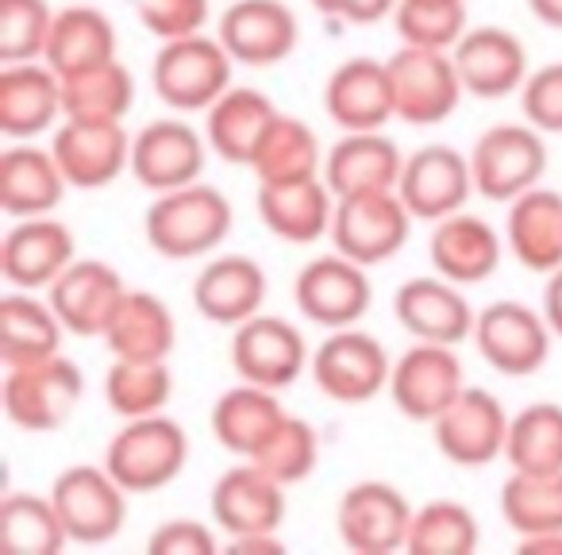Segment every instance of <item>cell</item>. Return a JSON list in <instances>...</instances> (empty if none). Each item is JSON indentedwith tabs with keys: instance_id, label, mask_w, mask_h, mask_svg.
Instances as JSON below:
<instances>
[{
	"instance_id": "6da1fadb",
	"label": "cell",
	"mask_w": 562,
	"mask_h": 555,
	"mask_svg": "<svg viewBox=\"0 0 562 555\" xmlns=\"http://www.w3.org/2000/svg\"><path fill=\"white\" fill-rule=\"evenodd\" d=\"M232 201L204 181L170 189V193H155L150 209L143 212V235H147L150 251L173 258V263L212 255L232 235Z\"/></svg>"
},
{
	"instance_id": "7a4b0ae2",
	"label": "cell",
	"mask_w": 562,
	"mask_h": 555,
	"mask_svg": "<svg viewBox=\"0 0 562 555\" xmlns=\"http://www.w3.org/2000/svg\"><path fill=\"white\" fill-rule=\"evenodd\" d=\"M189 463V436L173 417L150 413L127 421L104 447V467L127 493H155L170 486Z\"/></svg>"
},
{
	"instance_id": "3957f363",
	"label": "cell",
	"mask_w": 562,
	"mask_h": 555,
	"mask_svg": "<svg viewBox=\"0 0 562 555\" xmlns=\"http://www.w3.org/2000/svg\"><path fill=\"white\" fill-rule=\"evenodd\" d=\"M235 58L220 43V35H186L162 43L150 66V86L158 101L178 112H209L232 89Z\"/></svg>"
},
{
	"instance_id": "277c9868",
	"label": "cell",
	"mask_w": 562,
	"mask_h": 555,
	"mask_svg": "<svg viewBox=\"0 0 562 555\" xmlns=\"http://www.w3.org/2000/svg\"><path fill=\"white\" fill-rule=\"evenodd\" d=\"M390 86H393V109H397L401 124L431 127L454 116L462 101V78L454 66L451 51H431V47H408L401 43L390 58Z\"/></svg>"
},
{
	"instance_id": "5b68a950",
	"label": "cell",
	"mask_w": 562,
	"mask_h": 555,
	"mask_svg": "<svg viewBox=\"0 0 562 555\" xmlns=\"http://www.w3.org/2000/svg\"><path fill=\"white\" fill-rule=\"evenodd\" d=\"M474 189L485 201H516L547 174V140L536 124H493L470 147Z\"/></svg>"
},
{
	"instance_id": "8992f818",
	"label": "cell",
	"mask_w": 562,
	"mask_h": 555,
	"mask_svg": "<svg viewBox=\"0 0 562 555\" xmlns=\"http://www.w3.org/2000/svg\"><path fill=\"white\" fill-rule=\"evenodd\" d=\"M4 413L24 432H55L78 409L86 375L63 352L24 367H4Z\"/></svg>"
},
{
	"instance_id": "52a82bcc",
	"label": "cell",
	"mask_w": 562,
	"mask_h": 555,
	"mask_svg": "<svg viewBox=\"0 0 562 555\" xmlns=\"http://www.w3.org/2000/svg\"><path fill=\"white\" fill-rule=\"evenodd\" d=\"M313 382L324 398L339 406H367L382 390H390L393 359L378 336L362 329H336L313 352Z\"/></svg>"
},
{
	"instance_id": "ba28073f",
	"label": "cell",
	"mask_w": 562,
	"mask_h": 555,
	"mask_svg": "<svg viewBox=\"0 0 562 555\" xmlns=\"http://www.w3.org/2000/svg\"><path fill=\"white\" fill-rule=\"evenodd\" d=\"M413 212L397 189L385 193L339 197L331 217V247L362 266H382L397 255L413 235Z\"/></svg>"
},
{
	"instance_id": "9c48e42d",
	"label": "cell",
	"mask_w": 562,
	"mask_h": 555,
	"mask_svg": "<svg viewBox=\"0 0 562 555\" xmlns=\"http://www.w3.org/2000/svg\"><path fill=\"white\" fill-rule=\"evenodd\" d=\"M551 340L554 332L547 324L543 309H531L513 298L477 309L474 347L505 378H528L543 370L547 355H551Z\"/></svg>"
},
{
	"instance_id": "30bf717a",
	"label": "cell",
	"mask_w": 562,
	"mask_h": 555,
	"mask_svg": "<svg viewBox=\"0 0 562 555\" xmlns=\"http://www.w3.org/2000/svg\"><path fill=\"white\" fill-rule=\"evenodd\" d=\"M50 498L70 532V544H109L127 524V490L109 475V467H93V463L66 467L50 482Z\"/></svg>"
},
{
	"instance_id": "8fae6325",
	"label": "cell",
	"mask_w": 562,
	"mask_h": 555,
	"mask_svg": "<svg viewBox=\"0 0 562 555\" xmlns=\"http://www.w3.org/2000/svg\"><path fill=\"white\" fill-rule=\"evenodd\" d=\"M413 501L382 478H362L347 486L336 509V529L351 552L362 555H390L408 544L413 532Z\"/></svg>"
},
{
	"instance_id": "7c38bea8",
	"label": "cell",
	"mask_w": 562,
	"mask_h": 555,
	"mask_svg": "<svg viewBox=\"0 0 562 555\" xmlns=\"http://www.w3.org/2000/svg\"><path fill=\"white\" fill-rule=\"evenodd\" d=\"M313 355L301 336V329L285 317L255 313L250 321L232 329V367L243 382L285 390L308 370Z\"/></svg>"
},
{
	"instance_id": "4fadbf2b",
	"label": "cell",
	"mask_w": 562,
	"mask_h": 555,
	"mask_svg": "<svg viewBox=\"0 0 562 555\" xmlns=\"http://www.w3.org/2000/svg\"><path fill=\"white\" fill-rule=\"evenodd\" d=\"M293 301H297L301 317L336 332L351 329L367 317L374 286L367 278V266L331 251V255H316L313 263L301 266L297 282H293Z\"/></svg>"
},
{
	"instance_id": "5bb4252c",
	"label": "cell",
	"mask_w": 562,
	"mask_h": 555,
	"mask_svg": "<svg viewBox=\"0 0 562 555\" xmlns=\"http://www.w3.org/2000/svg\"><path fill=\"white\" fill-rule=\"evenodd\" d=\"M58 166L70 189H104L132 170V135L124 120H78L63 116L50 135Z\"/></svg>"
},
{
	"instance_id": "9a60e30c",
	"label": "cell",
	"mask_w": 562,
	"mask_h": 555,
	"mask_svg": "<svg viewBox=\"0 0 562 555\" xmlns=\"http://www.w3.org/2000/svg\"><path fill=\"white\" fill-rule=\"evenodd\" d=\"M467 390V375H462V359L454 344H428L416 340L390 375V398L397 413L408 421L431 424L459 393Z\"/></svg>"
},
{
	"instance_id": "2e32d148",
	"label": "cell",
	"mask_w": 562,
	"mask_h": 555,
	"mask_svg": "<svg viewBox=\"0 0 562 555\" xmlns=\"http://www.w3.org/2000/svg\"><path fill=\"white\" fill-rule=\"evenodd\" d=\"M216 35L235 66L266 70L297 51L301 24L285 0H232L216 20Z\"/></svg>"
},
{
	"instance_id": "e0dca14e",
	"label": "cell",
	"mask_w": 562,
	"mask_h": 555,
	"mask_svg": "<svg viewBox=\"0 0 562 555\" xmlns=\"http://www.w3.org/2000/svg\"><path fill=\"white\" fill-rule=\"evenodd\" d=\"M209 135L196 132L186 120H155L132 135V178L150 193H170V189L201 181L209 163Z\"/></svg>"
},
{
	"instance_id": "ac0fdd59",
	"label": "cell",
	"mask_w": 562,
	"mask_h": 555,
	"mask_svg": "<svg viewBox=\"0 0 562 555\" xmlns=\"http://www.w3.org/2000/svg\"><path fill=\"white\" fill-rule=\"evenodd\" d=\"M401 201L408 204L416 220H436L462 212L474 189V170H470V155H462L451 143H428L405 155V174L397 186Z\"/></svg>"
},
{
	"instance_id": "d6986e66",
	"label": "cell",
	"mask_w": 562,
	"mask_h": 555,
	"mask_svg": "<svg viewBox=\"0 0 562 555\" xmlns=\"http://www.w3.org/2000/svg\"><path fill=\"white\" fill-rule=\"evenodd\" d=\"M124 274L104 258H74L55 282L47 286V301L70 336H104L124 301Z\"/></svg>"
},
{
	"instance_id": "ffe728a7",
	"label": "cell",
	"mask_w": 562,
	"mask_h": 555,
	"mask_svg": "<svg viewBox=\"0 0 562 555\" xmlns=\"http://www.w3.org/2000/svg\"><path fill=\"white\" fill-rule=\"evenodd\" d=\"M508 421L497 398L482 386H467L443 413L431 421L436 447L454 463V467H485L497 455H505Z\"/></svg>"
},
{
	"instance_id": "44dd1931",
	"label": "cell",
	"mask_w": 562,
	"mask_h": 555,
	"mask_svg": "<svg viewBox=\"0 0 562 555\" xmlns=\"http://www.w3.org/2000/svg\"><path fill=\"white\" fill-rule=\"evenodd\" d=\"M393 317L413 340L428 344H467L474 340V306L467 301L459 282L436 274V278H408L393 293Z\"/></svg>"
},
{
	"instance_id": "7402d4cb",
	"label": "cell",
	"mask_w": 562,
	"mask_h": 555,
	"mask_svg": "<svg viewBox=\"0 0 562 555\" xmlns=\"http://www.w3.org/2000/svg\"><path fill=\"white\" fill-rule=\"evenodd\" d=\"M209 509L212 524L227 540L250 536V532H278L285 521V486L247 459L216 478Z\"/></svg>"
},
{
	"instance_id": "603a6c76",
	"label": "cell",
	"mask_w": 562,
	"mask_h": 555,
	"mask_svg": "<svg viewBox=\"0 0 562 555\" xmlns=\"http://www.w3.org/2000/svg\"><path fill=\"white\" fill-rule=\"evenodd\" d=\"M78 258L74 232L55 217H24L12 220L4 247H0V270L12 290H47L58 274Z\"/></svg>"
},
{
	"instance_id": "cb8c5ba5",
	"label": "cell",
	"mask_w": 562,
	"mask_h": 555,
	"mask_svg": "<svg viewBox=\"0 0 562 555\" xmlns=\"http://www.w3.org/2000/svg\"><path fill=\"white\" fill-rule=\"evenodd\" d=\"M459 66L462 89L477 101H501L508 93H520L528 81V47L508 27H470L451 51Z\"/></svg>"
},
{
	"instance_id": "d4e9b609",
	"label": "cell",
	"mask_w": 562,
	"mask_h": 555,
	"mask_svg": "<svg viewBox=\"0 0 562 555\" xmlns=\"http://www.w3.org/2000/svg\"><path fill=\"white\" fill-rule=\"evenodd\" d=\"M324 112L344 132H385V124L397 120L390 66L378 58H347L336 66L324 86Z\"/></svg>"
},
{
	"instance_id": "484cf974",
	"label": "cell",
	"mask_w": 562,
	"mask_h": 555,
	"mask_svg": "<svg viewBox=\"0 0 562 555\" xmlns=\"http://www.w3.org/2000/svg\"><path fill=\"white\" fill-rule=\"evenodd\" d=\"M336 201L339 197L331 193V186L321 174V178H301V181H258L255 204L266 232L305 247V243L331 235Z\"/></svg>"
},
{
	"instance_id": "4316f807",
	"label": "cell",
	"mask_w": 562,
	"mask_h": 555,
	"mask_svg": "<svg viewBox=\"0 0 562 555\" xmlns=\"http://www.w3.org/2000/svg\"><path fill=\"white\" fill-rule=\"evenodd\" d=\"M63 116V78L43 58L0 70V132L9 140H35Z\"/></svg>"
},
{
	"instance_id": "83f0119b",
	"label": "cell",
	"mask_w": 562,
	"mask_h": 555,
	"mask_svg": "<svg viewBox=\"0 0 562 555\" xmlns=\"http://www.w3.org/2000/svg\"><path fill=\"white\" fill-rule=\"evenodd\" d=\"M66 189H70V181H66L50 147L16 140L0 158V209L12 220L50 217L66 201Z\"/></svg>"
},
{
	"instance_id": "f1b7e54d",
	"label": "cell",
	"mask_w": 562,
	"mask_h": 555,
	"mask_svg": "<svg viewBox=\"0 0 562 555\" xmlns=\"http://www.w3.org/2000/svg\"><path fill=\"white\" fill-rule=\"evenodd\" d=\"M266 306V270L250 255H216L193 278V309L212 324L250 321Z\"/></svg>"
},
{
	"instance_id": "f546056e",
	"label": "cell",
	"mask_w": 562,
	"mask_h": 555,
	"mask_svg": "<svg viewBox=\"0 0 562 555\" xmlns=\"http://www.w3.org/2000/svg\"><path fill=\"white\" fill-rule=\"evenodd\" d=\"M405 155L385 132H344V140L324 155V181L336 197L385 193L401 186Z\"/></svg>"
},
{
	"instance_id": "4dcf8cb0",
	"label": "cell",
	"mask_w": 562,
	"mask_h": 555,
	"mask_svg": "<svg viewBox=\"0 0 562 555\" xmlns=\"http://www.w3.org/2000/svg\"><path fill=\"white\" fill-rule=\"evenodd\" d=\"M505 247L508 243H501L493 224H485L482 217L451 212V217L436 220V227H431L428 255L436 274H443V278H451L459 286H477L501 266V251Z\"/></svg>"
},
{
	"instance_id": "1f68e13d",
	"label": "cell",
	"mask_w": 562,
	"mask_h": 555,
	"mask_svg": "<svg viewBox=\"0 0 562 555\" xmlns=\"http://www.w3.org/2000/svg\"><path fill=\"white\" fill-rule=\"evenodd\" d=\"M273 116H278V104L266 93L250 86H232L204 112V135H209L212 155L232 166H250Z\"/></svg>"
},
{
	"instance_id": "d6a6232c",
	"label": "cell",
	"mask_w": 562,
	"mask_h": 555,
	"mask_svg": "<svg viewBox=\"0 0 562 555\" xmlns=\"http://www.w3.org/2000/svg\"><path fill=\"white\" fill-rule=\"evenodd\" d=\"M505 243L516 263L536 274H551L562 266V193L554 189H528L508 201Z\"/></svg>"
},
{
	"instance_id": "836d02e7",
	"label": "cell",
	"mask_w": 562,
	"mask_h": 555,
	"mask_svg": "<svg viewBox=\"0 0 562 555\" xmlns=\"http://www.w3.org/2000/svg\"><path fill=\"white\" fill-rule=\"evenodd\" d=\"M285 406L278 401V390H266V386L243 382L224 390L212 406V436L227 447L239 459H255L262 452V444L273 436L281 421H285Z\"/></svg>"
},
{
	"instance_id": "e575fe53",
	"label": "cell",
	"mask_w": 562,
	"mask_h": 555,
	"mask_svg": "<svg viewBox=\"0 0 562 555\" xmlns=\"http://www.w3.org/2000/svg\"><path fill=\"white\" fill-rule=\"evenodd\" d=\"M101 340L112 352V359L166 363L178 344V324H173V313L162 298L147 290H127Z\"/></svg>"
},
{
	"instance_id": "d590c367",
	"label": "cell",
	"mask_w": 562,
	"mask_h": 555,
	"mask_svg": "<svg viewBox=\"0 0 562 555\" xmlns=\"http://www.w3.org/2000/svg\"><path fill=\"white\" fill-rule=\"evenodd\" d=\"M66 324L47 298L35 290H9L0 301V359L4 367H24L63 352Z\"/></svg>"
},
{
	"instance_id": "8d00e7d4",
	"label": "cell",
	"mask_w": 562,
	"mask_h": 555,
	"mask_svg": "<svg viewBox=\"0 0 562 555\" xmlns=\"http://www.w3.org/2000/svg\"><path fill=\"white\" fill-rule=\"evenodd\" d=\"M116 58V24L93 4H70V9L55 12V27H50L43 63L58 74L70 78L78 70H89L97 63Z\"/></svg>"
},
{
	"instance_id": "74e56055",
	"label": "cell",
	"mask_w": 562,
	"mask_h": 555,
	"mask_svg": "<svg viewBox=\"0 0 562 555\" xmlns=\"http://www.w3.org/2000/svg\"><path fill=\"white\" fill-rule=\"evenodd\" d=\"M324 155L316 132L297 116L278 112L270 124V132L258 143V155L250 163L258 181H301V178H321L324 174Z\"/></svg>"
},
{
	"instance_id": "f35d334b",
	"label": "cell",
	"mask_w": 562,
	"mask_h": 555,
	"mask_svg": "<svg viewBox=\"0 0 562 555\" xmlns=\"http://www.w3.org/2000/svg\"><path fill=\"white\" fill-rule=\"evenodd\" d=\"M0 536H4V547L16 555H58L70 544V532L58 517L50 490L4 493V501H0Z\"/></svg>"
},
{
	"instance_id": "ab89813d",
	"label": "cell",
	"mask_w": 562,
	"mask_h": 555,
	"mask_svg": "<svg viewBox=\"0 0 562 555\" xmlns=\"http://www.w3.org/2000/svg\"><path fill=\"white\" fill-rule=\"evenodd\" d=\"M135 104V78L120 58L97 63L63 78V109L78 120H127Z\"/></svg>"
},
{
	"instance_id": "60d3db41",
	"label": "cell",
	"mask_w": 562,
	"mask_h": 555,
	"mask_svg": "<svg viewBox=\"0 0 562 555\" xmlns=\"http://www.w3.org/2000/svg\"><path fill=\"white\" fill-rule=\"evenodd\" d=\"M505 459L513 470H528V475L562 470V406L554 401L524 406L508 421Z\"/></svg>"
},
{
	"instance_id": "b9f144b4",
	"label": "cell",
	"mask_w": 562,
	"mask_h": 555,
	"mask_svg": "<svg viewBox=\"0 0 562 555\" xmlns=\"http://www.w3.org/2000/svg\"><path fill=\"white\" fill-rule=\"evenodd\" d=\"M501 517L516 532V540L562 532V470L554 475L513 470L501 486Z\"/></svg>"
},
{
	"instance_id": "7bdbcfd3",
	"label": "cell",
	"mask_w": 562,
	"mask_h": 555,
	"mask_svg": "<svg viewBox=\"0 0 562 555\" xmlns=\"http://www.w3.org/2000/svg\"><path fill=\"white\" fill-rule=\"evenodd\" d=\"M170 398H173V375L166 363L112 359L109 375H104V401L124 421L162 413L170 406Z\"/></svg>"
},
{
	"instance_id": "ee69618b",
	"label": "cell",
	"mask_w": 562,
	"mask_h": 555,
	"mask_svg": "<svg viewBox=\"0 0 562 555\" xmlns=\"http://www.w3.org/2000/svg\"><path fill=\"white\" fill-rule=\"evenodd\" d=\"M477 540H482L477 517L470 513L462 501L436 498V501H428V506L416 509L405 552H413V555H470V552H477Z\"/></svg>"
},
{
	"instance_id": "f6af8a7d",
	"label": "cell",
	"mask_w": 562,
	"mask_h": 555,
	"mask_svg": "<svg viewBox=\"0 0 562 555\" xmlns=\"http://www.w3.org/2000/svg\"><path fill=\"white\" fill-rule=\"evenodd\" d=\"M393 27L408 47L454 51L470 32L467 0H397Z\"/></svg>"
},
{
	"instance_id": "bcb514c9",
	"label": "cell",
	"mask_w": 562,
	"mask_h": 555,
	"mask_svg": "<svg viewBox=\"0 0 562 555\" xmlns=\"http://www.w3.org/2000/svg\"><path fill=\"white\" fill-rule=\"evenodd\" d=\"M250 463L273 475L281 486H293V482H305L308 475L316 470L321 463V436L316 429L305 421V417H285V421L273 429V436L262 444V452L255 455Z\"/></svg>"
},
{
	"instance_id": "7dc6e473",
	"label": "cell",
	"mask_w": 562,
	"mask_h": 555,
	"mask_svg": "<svg viewBox=\"0 0 562 555\" xmlns=\"http://www.w3.org/2000/svg\"><path fill=\"white\" fill-rule=\"evenodd\" d=\"M55 27L47 0H0V63H35L43 58Z\"/></svg>"
},
{
	"instance_id": "c3c4849f",
	"label": "cell",
	"mask_w": 562,
	"mask_h": 555,
	"mask_svg": "<svg viewBox=\"0 0 562 555\" xmlns=\"http://www.w3.org/2000/svg\"><path fill=\"white\" fill-rule=\"evenodd\" d=\"M135 16H139L143 32L170 43L204 32L212 4L209 0H135Z\"/></svg>"
},
{
	"instance_id": "681fc988",
	"label": "cell",
	"mask_w": 562,
	"mask_h": 555,
	"mask_svg": "<svg viewBox=\"0 0 562 555\" xmlns=\"http://www.w3.org/2000/svg\"><path fill=\"white\" fill-rule=\"evenodd\" d=\"M524 120L543 135H562V63L539 66L520 86Z\"/></svg>"
},
{
	"instance_id": "f907efd6",
	"label": "cell",
	"mask_w": 562,
	"mask_h": 555,
	"mask_svg": "<svg viewBox=\"0 0 562 555\" xmlns=\"http://www.w3.org/2000/svg\"><path fill=\"white\" fill-rule=\"evenodd\" d=\"M147 552L150 555H212L216 552V532L204 521L178 517V521H166L150 532Z\"/></svg>"
},
{
	"instance_id": "816d5d0a",
	"label": "cell",
	"mask_w": 562,
	"mask_h": 555,
	"mask_svg": "<svg viewBox=\"0 0 562 555\" xmlns=\"http://www.w3.org/2000/svg\"><path fill=\"white\" fill-rule=\"evenodd\" d=\"M313 9L339 24H382L393 20L397 0H313Z\"/></svg>"
},
{
	"instance_id": "f5cc1de1",
	"label": "cell",
	"mask_w": 562,
	"mask_h": 555,
	"mask_svg": "<svg viewBox=\"0 0 562 555\" xmlns=\"http://www.w3.org/2000/svg\"><path fill=\"white\" fill-rule=\"evenodd\" d=\"M227 552L232 555H281L285 552V540L278 532H250V536L227 540Z\"/></svg>"
},
{
	"instance_id": "db71d44e",
	"label": "cell",
	"mask_w": 562,
	"mask_h": 555,
	"mask_svg": "<svg viewBox=\"0 0 562 555\" xmlns=\"http://www.w3.org/2000/svg\"><path fill=\"white\" fill-rule=\"evenodd\" d=\"M543 317H547V324H551V332L562 340V266L559 270H551L547 274V282H543Z\"/></svg>"
},
{
	"instance_id": "11a10c76",
	"label": "cell",
	"mask_w": 562,
	"mask_h": 555,
	"mask_svg": "<svg viewBox=\"0 0 562 555\" xmlns=\"http://www.w3.org/2000/svg\"><path fill=\"white\" fill-rule=\"evenodd\" d=\"M516 552H543V555H562V532H539V536H520Z\"/></svg>"
},
{
	"instance_id": "9f6ffc18",
	"label": "cell",
	"mask_w": 562,
	"mask_h": 555,
	"mask_svg": "<svg viewBox=\"0 0 562 555\" xmlns=\"http://www.w3.org/2000/svg\"><path fill=\"white\" fill-rule=\"evenodd\" d=\"M528 9H531V16H536L539 24L562 32V0H528Z\"/></svg>"
}]
</instances>
